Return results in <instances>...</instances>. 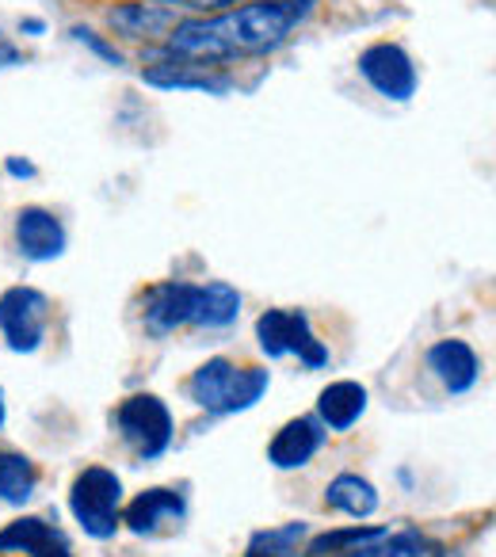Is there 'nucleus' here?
<instances>
[{
  "instance_id": "nucleus-6",
  "label": "nucleus",
  "mask_w": 496,
  "mask_h": 557,
  "mask_svg": "<svg viewBox=\"0 0 496 557\" xmlns=\"http://www.w3.org/2000/svg\"><path fill=\"white\" fill-rule=\"evenodd\" d=\"M50 302L35 287H12L0 295V333L16 351H35L47 336Z\"/></svg>"
},
{
  "instance_id": "nucleus-11",
  "label": "nucleus",
  "mask_w": 496,
  "mask_h": 557,
  "mask_svg": "<svg viewBox=\"0 0 496 557\" xmlns=\"http://www.w3.org/2000/svg\"><path fill=\"white\" fill-rule=\"evenodd\" d=\"M321 443H325V432H321L318 420L298 417L280 428V435H275L272 447H268V458H272L280 470H298V466H306L318 455Z\"/></svg>"
},
{
  "instance_id": "nucleus-28",
  "label": "nucleus",
  "mask_w": 496,
  "mask_h": 557,
  "mask_svg": "<svg viewBox=\"0 0 496 557\" xmlns=\"http://www.w3.org/2000/svg\"><path fill=\"white\" fill-rule=\"evenodd\" d=\"M374 546V542H371ZM371 546H363V549H356V554H340V557H371Z\"/></svg>"
},
{
  "instance_id": "nucleus-18",
  "label": "nucleus",
  "mask_w": 496,
  "mask_h": 557,
  "mask_svg": "<svg viewBox=\"0 0 496 557\" xmlns=\"http://www.w3.org/2000/svg\"><path fill=\"white\" fill-rule=\"evenodd\" d=\"M35 462L16 450H0V500L4 504H27L35 493Z\"/></svg>"
},
{
  "instance_id": "nucleus-17",
  "label": "nucleus",
  "mask_w": 496,
  "mask_h": 557,
  "mask_svg": "<svg viewBox=\"0 0 496 557\" xmlns=\"http://www.w3.org/2000/svg\"><path fill=\"white\" fill-rule=\"evenodd\" d=\"M325 504L336 511H344V516L367 519L374 508H379V493H374L371 481L359 478V473H340V478L325 488Z\"/></svg>"
},
{
  "instance_id": "nucleus-22",
  "label": "nucleus",
  "mask_w": 496,
  "mask_h": 557,
  "mask_svg": "<svg viewBox=\"0 0 496 557\" xmlns=\"http://www.w3.org/2000/svg\"><path fill=\"white\" fill-rule=\"evenodd\" d=\"M54 534L58 531L47 523V519H35V516L16 519L12 527H4V531H0V554H12V549H20V554H32L35 546L50 542Z\"/></svg>"
},
{
  "instance_id": "nucleus-7",
  "label": "nucleus",
  "mask_w": 496,
  "mask_h": 557,
  "mask_svg": "<svg viewBox=\"0 0 496 557\" xmlns=\"http://www.w3.org/2000/svg\"><path fill=\"white\" fill-rule=\"evenodd\" d=\"M359 73L379 96L394 103H405L417 92V65L397 42H374L359 54Z\"/></svg>"
},
{
  "instance_id": "nucleus-24",
  "label": "nucleus",
  "mask_w": 496,
  "mask_h": 557,
  "mask_svg": "<svg viewBox=\"0 0 496 557\" xmlns=\"http://www.w3.org/2000/svg\"><path fill=\"white\" fill-rule=\"evenodd\" d=\"M157 4H169V9H191V12H222L237 0H157Z\"/></svg>"
},
{
  "instance_id": "nucleus-26",
  "label": "nucleus",
  "mask_w": 496,
  "mask_h": 557,
  "mask_svg": "<svg viewBox=\"0 0 496 557\" xmlns=\"http://www.w3.org/2000/svg\"><path fill=\"white\" fill-rule=\"evenodd\" d=\"M9 172L12 176H35V164H27V161H20V157H9Z\"/></svg>"
},
{
  "instance_id": "nucleus-10",
  "label": "nucleus",
  "mask_w": 496,
  "mask_h": 557,
  "mask_svg": "<svg viewBox=\"0 0 496 557\" xmlns=\"http://www.w3.org/2000/svg\"><path fill=\"white\" fill-rule=\"evenodd\" d=\"M111 32L126 35V39H169V32L179 24V12L169 4H157V0H134V4H119L108 12Z\"/></svg>"
},
{
  "instance_id": "nucleus-15",
  "label": "nucleus",
  "mask_w": 496,
  "mask_h": 557,
  "mask_svg": "<svg viewBox=\"0 0 496 557\" xmlns=\"http://www.w3.org/2000/svg\"><path fill=\"white\" fill-rule=\"evenodd\" d=\"M367 409V389L359 382H333V386L321 389L318 397V412L333 432H348Z\"/></svg>"
},
{
  "instance_id": "nucleus-12",
  "label": "nucleus",
  "mask_w": 496,
  "mask_h": 557,
  "mask_svg": "<svg viewBox=\"0 0 496 557\" xmlns=\"http://www.w3.org/2000/svg\"><path fill=\"white\" fill-rule=\"evenodd\" d=\"M427 367H432V374L450 389V394H466L481 374L478 356H473V348L462 341L432 344V348H427Z\"/></svg>"
},
{
  "instance_id": "nucleus-13",
  "label": "nucleus",
  "mask_w": 496,
  "mask_h": 557,
  "mask_svg": "<svg viewBox=\"0 0 496 557\" xmlns=\"http://www.w3.org/2000/svg\"><path fill=\"white\" fill-rule=\"evenodd\" d=\"M141 77L153 88H187V92H210V96H222L233 88V81L225 77V73H214L210 65H195V62L149 65Z\"/></svg>"
},
{
  "instance_id": "nucleus-4",
  "label": "nucleus",
  "mask_w": 496,
  "mask_h": 557,
  "mask_svg": "<svg viewBox=\"0 0 496 557\" xmlns=\"http://www.w3.org/2000/svg\"><path fill=\"white\" fill-rule=\"evenodd\" d=\"M257 341L264 348V356L280 359L295 351L310 371L328 363V348L313 336L310 318L302 310H268L264 318L257 321Z\"/></svg>"
},
{
  "instance_id": "nucleus-3",
  "label": "nucleus",
  "mask_w": 496,
  "mask_h": 557,
  "mask_svg": "<svg viewBox=\"0 0 496 557\" xmlns=\"http://www.w3.org/2000/svg\"><path fill=\"white\" fill-rule=\"evenodd\" d=\"M119 504H123V481L115 478L103 466H88L85 473H77L70 493V508L77 516V523L85 527V534L92 539H111L123 523L119 516Z\"/></svg>"
},
{
  "instance_id": "nucleus-9",
  "label": "nucleus",
  "mask_w": 496,
  "mask_h": 557,
  "mask_svg": "<svg viewBox=\"0 0 496 557\" xmlns=\"http://www.w3.org/2000/svg\"><path fill=\"white\" fill-rule=\"evenodd\" d=\"M16 245H20V252L35 263L58 260V256L65 252V230L50 210L24 207L16 214Z\"/></svg>"
},
{
  "instance_id": "nucleus-2",
  "label": "nucleus",
  "mask_w": 496,
  "mask_h": 557,
  "mask_svg": "<svg viewBox=\"0 0 496 557\" xmlns=\"http://www.w3.org/2000/svg\"><path fill=\"white\" fill-rule=\"evenodd\" d=\"M268 371L260 367H233L230 359H207L187 382V394L207 412H240L264 397Z\"/></svg>"
},
{
  "instance_id": "nucleus-21",
  "label": "nucleus",
  "mask_w": 496,
  "mask_h": 557,
  "mask_svg": "<svg viewBox=\"0 0 496 557\" xmlns=\"http://www.w3.org/2000/svg\"><path fill=\"white\" fill-rule=\"evenodd\" d=\"M371 557H443V546L420 531H397L382 534L371 546Z\"/></svg>"
},
{
  "instance_id": "nucleus-19",
  "label": "nucleus",
  "mask_w": 496,
  "mask_h": 557,
  "mask_svg": "<svg viewBox=\"0 0 496 557\" xmlns=\"http://www.w3.org/2000/svg\"><path fill=\"white\" fill-rule=\"evenodd\" d=\"M382 527H344V531H325L306 546L302 557H340V554H356V549L371 546L382 539Z\"/></svg>"
},
{
  "instance_id": "nucleus-27",
  "label": "nucleus",
  "mask_w": 496,
  "mask_h": 557,
  "mask_svg": "<svg viewBox=\"0 0 496 557\" xmlns=\"http://www.w3.org/2000/svg\"><path fill=\"white\" fill-rule=\"evenodd\" d=\"M24 32L39 35V32H42V20H24Z\"/></svg>"
},
{
  "instance_id": "nucleus-1",
  "label": "nucleus",
  "mask_w": 496,
  "mask_h": 557,
  "mask_svg": "<svg viewBox=\"0 0 496 557\" xmlns=\"http://www.w3.org/2000/svg\"><path fill=\"white\" fill-rule=\"evenodd\" d=\"M313 0H252L218 16L179 20L164 39L161 54L169 62L218 65L237 58L272 54L290 39L298 24L310 16Z\"/></svg>"
},
{
  "instance_id": "nucleus-29",
  "label": "nucleus",
  "mask_w": 496,
  "mask_h": 557,
  "mask_svg": "<svg viewBox=\"0 0 496 557\" xmlns=\"http://www.w3.org/2000/svg\"><path fill=\"white\" fill-rule=\"evenodd\" d=\"M0 428H4V394H0Z\"/></svg>"
},
{
  "instance_id": "nucleus-16",
  "label": "nucleus",
  "mask_w": 496,
  "mask_h": 557,
  "mask_svg": "<svg viewBox=\"0 0 496 557\" xmlns=\"http://www.w3.org/2000/svg\"><path fill=\"white\" fill-rule=\"evenodd\" d=\"M240 313V295L230 283H207V287H195V310L191 325L202 329H225L233 325Z\"/></svg>"
},
{
  "instance_id": "nucleus-5",
  "label": "nucleus",
  "mask_w": 496,
  "mask_h": 557,
  "mask_svg": "<svg viewBox=\"0 0 496 557\" xmlns=\"http://www.w3.org/2000/svg\"><path fill=\"white\" fill-rule=\"evenodd\" d=\"M115 424H119V432H123V440L131 443L141 458L164 455L172 443V412H169V405L153 394L126 397L115 412Z\"/></svg>"
},
{
  "instance_id": "nucleus-14",
  "label": "nucleus",
  "mask_w": 496,
  "mask_h": 557,
  "mask_svg": "<svg viewBox=\"0 0 496 557\" xmlns=\"http://www.w3.org/2000/svg\"><path fill=\"white\" fill-rule=\"evenodd\" d=\"M172 519H184V496L176 488H146L138 500L126 508L123 523L131 527L134 534H153L161 523H172Z\"/></svg>"
},
{
  "instance_id": "nucleus-20",
  "label": "nucleus",
  "mask_w": 496,
  "mask_h": 557,
  "mask_svg": "<svg viewBox=\"0 0 496 557\" xmlns=\"http://www.w3.org/2000/svg\"><path fill=\"white\" fill-rule=\"evenodd\" d=\"M306 539V523L272 527V531H257L248 539L245 557H298V546Z\"/></svg>"
},
{
  "instance_id": "nucleus-25",
  "label": "nucleus",
  "mask_w": 496,
  "mask_h": 557,
  "mask_svg": "<svg viewBox=\"0 0 496 557\" xmlns=\"http://www.w3.org/2000/svg\"><path fill=\"white\" fill-rule=\"evenodd\" d=\"M32 557H73V554H70V546H65L62 534H54V539H50V542H42V546H35V549H32Z\"/></svg>"
},
{
  "instance_id": "nucleus-23",
  "label": "nucleus",
  "mask_w": 496,
  "mask_h": 557,
  "mask_svg": "<svg viewBox=\"0 0 496 557\" xmlns=\"http://www.w3.org/2000/svg\"><path fill=\"white\" fill-rule=\"evenodd\" d=\"M70 35H73V39H77V42H85V47L92 50V54H100L103 62H111V65H123V54H119V50L111 47V42H103L96 32H88V27H70Z\"/></svg>"
},
{
  "instance_id": "nucleus-8",
  "label": "nucleus",
  "mask_w": 496,
  "mask_h": 557,
  "mask_svg": "<svg viewBox=\"0 0 496 557\" xmlns=\"http://www.w3.org/2000/svg\"><path fill=\"white\" fill-rule=\"evenodd\" d=\"M146 310H141V321L153 336H169L176 333L179 325H191V310H195V283H157V287L146 290Z\"/></svg>"
}]
</instances>
